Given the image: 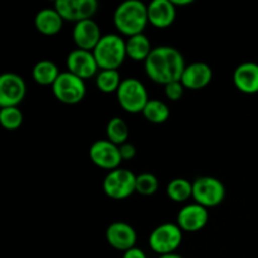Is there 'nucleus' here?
<instances>
[{"label": "nucleus", "mask_w": 258, "mask_h": 258, "mask_svg": "<svg viewBox=\"0 0 258 258\" xmlns=\"http://www.w3.org/2000/svg\"><path fill=\"white\" fill-rule=\"evenodd\" d=\"M144 67L153 82L166 86L181 80L186 64L184 55L176 48L163 45L154 48L148 59L144 62Z\"/></svg>", "instance_id": "nucleus-1"}, {"label": "nucleus", "mask_w": 258, "mask_h": 258, "mask_svg": "<svg viewBox=\"0 0 258 258\" xmlns=\"http://www.w3.org/2000/svg\"><path fill=\"white\" fill-rule=\"evenodd\" d=\"M148 23V5L140 0H127L121 3L113 13V24L116 29L128 38L143 34Z\"/></svg>", "instance_id": "nucleus-2"}, {"label": "nucleus", "mask_w": 258, "mask_h": 258, "mask_svg": "<svg viewBox=\"0 0 258 258\" xmlns=\"http://www.w3.org/2000/svg\"><path fill=\"white\" fill-rule=\"evenodd\" d=\"M92 53L101 71H117L127 57L126 42L118 34H105L102 35Z\"/></svg>", "instance_id": "nucleus-3"}, {"label": "nucleus", "mask_w": 258, "mask_h": 258, "mask_svg": "<svg viewBox=\"0 0 258 258\" xmlns=\"http://www.w3.org/2000/svg\"><path fill=\"white\" fill-rule=\"evenodd\" d=\"M118 105L128 113H143L149 96L144 83L138 78H125L121 82L120 88L116 92Z\"/></svg>", "instance_id": "nucleus-4"}, {"label": "nucleus", "mask_w": 258, "mask_h": 258, "mask_svg": "<svg viewBox=\"0 0 258 258\" xmlns=\"http://www.w3.org/2000/svg\"><path fill=\"white\" fill-rule=\"evenodd\" d=\"M183 242V231L176 223H163L153 229L149 236V246L159 256L175 253Z\"/></svg>", "instance_id": "nucleus-5"}, {"label": "nucleus", "mask_w": 258, "mask_h": 258, "mask_svg": "<svg viewBox=\"0 0 258 258\" xmlns=\"http://www.w3.org/2000/svg\"><path fill=\"white\" fill-rule=\"evenodd\" d=\"M106 196L115 201H122L136 193V175L128 169L118 168L108 171L102 183Z\"/></svg>", "instance_id": "nucleus-6"}, {"label": "nucleus", "mask_w": 258, "mask_h": 258, "mask_svg": "<svg viewBox=\"0 0 258 258\" xmlns=\"http://www.w3.org/2000/svg\"><path fill=\"white\" fill-rule=\"evenodd\" d=\"M52 91L54 97L64 105H77L83 101L86 96V83L85 80L77 77L73 73L62 72L54 85L52 86Z\"/></svg>", "instance_id": "nucleus-7"}, {"label": "nucleus", "mask_w": 258, "mask_h": 258, "mask_svg": "<svg viewBox=\"0 0 258 258\" xmlns=\"http://www.w3.org/2000/svg\"><path fill=\"white\" fill-rule=\"evenodd\" d=\"M226 198V188L219 179L213 176H201L193 181L194 203L208 208L219 206Z\"/></svg>", "instance_id": "nucleus-8"}, {"label": "nucleus", "mask_w": 258, "mask_h": 258, "mask_svg": "<svg viewBox=\"0 0 258 258\" xmlns=\"http://www.w3.org/2000/svg\"><path fill=\"white\" fill-rule=\"evenodd\" d=\"M27 95V85L23 77L13 72L0 76V106L18 107Z\"/></svg>", "instance_id": "nucleus-9"}, {"label": "nucleus", "mask_w": 258, "mask_h": 258, "mask_svg": "<svg viewBox=\"0 0 258 258\" xmlns=\"http://www.w3.org/2000/svg\"><path fill=\"white\" fill-rule=\"evenodd\" d=\"M90 159L96 166L105 170H115L120 168L122 161L120 149L108 140H97L91 145Z\"/></svg>", "instance_id": "nucleus-10"}, {"label": "nucleus", "mask_w": 258, "mask_h": 258, "mask_svg": "<svg viewBox=\"0 0 258 258\" xmlns=\"http://www.w3.org/2000/svg\"><path fill=\"white\" fill-rule=\"evenodd\" d=\"M106 241L112 248L126 252L136 247L138 234L135 228L126 222H113L106 229Z\"/></svg>", "instance_id": "nucleus-11"}, {"label": "nucleus", "mask_w": 258, "mask_h": 258, "mask_svg": "<svg viewBox=\"0 0 258 258\" xmlns=\"http://www.w3.org/2000/svg\"><path fill=\"white\" fill-rule=\"evenodd\" d=\"M209 219L208 209L198 203H189L181 207L176 216V224L183 232H198L207 226Z\"/></svg>", "instance_id": "nucleus-12"}, {"label": "nucleus", "mask_w": 258, "mask_h": 258, "mask_svg": "<svg viewBox=\"0 0 258 258\" xmlns=\"http://www.w3.org/2000/svg\"><path fill=\"white\" fill-rule=\"evenodd\" d=\"M68 72L73 73L82 80H88L98 75V64L92 52L82 49H75L67 55L66 59Z\"/></svg>", "instance_id": "nucleus-13"}, {"label": "nucleus", "mask_w": 258, "mask_h": 258, "mask_svg": "<svg viewBox=\"0 0 258 258\" xmlns=\"http://www.w3.org/2000/svg\"><path fill=\"white\" fill-rule=\"evenodd\" d=\"M102 38L101 28L92 19L76 23L72 30V39L78 49L92 52Z\"/></svg>", "instance_id": "nucleus-14"}, {"label": "nucleus", "mask_w": 258, "mask_h": 258, "mask_svg": "<svg viewBox=\"0 0 258 258\" xmlns=\"http://www.w3.org/2000/svg\"><path fill=\"white\" fill-rule=\"evenodd\" d=\"M213 71L211 66L204 62H194L185 67L180 82L188 90H202L212 82Z\"/></svg>", "instance_id": "nucleus-15"}, {"label": "nucleus", "mask_w": 258, "mask_h": 258, "mask_svg": "<svg viewBox=\"0 0 258 258\" xmlns=\"http://www.w3.org/2000/svg\"><path fill=\"white\" fill-rule=\"evenodd\" d=\"M148 17L153 27L164 29L175 22L176 7L171 0H154L148 5Z\"/></svg>", "instance_id": "nucleus-16"}, {"label": "nucleus", "mask_w": 258, "mask_h": 258, "mask_svg": "<svg viewBox=\"0 0 258 258\" xmlns=\"http://www.w3.org/2000/svg\"><path fill=\"white\" fill-rule=\"evenodd\" d=\"M233 83L238 91L246 95L258 93V63L243 62L234 70Z\"/></svg>", "instance_id": "nucleus-17"}, {"label": "nucleus", "mask_w": 258, "mask_h": 258, "mask_svg": "<svg viewBox=\"0 0 258 258\" xmlns=\"http://www.w3.org/2000/svg\"><path fill=\"white\" fill-rule=\"evenodd\" d=\"M63 23L64 20L54 8H44L39 10L34 19V25L38 32L47 37L57 35L62 30Z\"/></svg>", "instance_id": "nucleus-18"}, {"label": "nucleus", "mask_w": 258, "mask_h": 258, "mask_svg": "<svg viewBox=\"0 0 258 258\" xmlns=\"http://www.w3.org/2000/svg\"><path fill=\"white\" fill-rule=\"evenodd\" d=\"M154 48H151V43L145 34H138L130 37L126 40V53L130 59L135 62H145L149 58Z\"/></svg>", "instance_id": "nucleus-19"}, {"label": "nucleus", "mask_w": 258, "mask_h": 258, "mask_svg": "<svg viewBox=\"0 0 258 258\" xmlns=\"http://www.w3.org/2000/svg\"><path fill=\"white\" fill-rule=\"evenodd\" d=\"M60 73L62 72L58 70L57 64L48 59L39 60L38 63H35L32 71L33 80L35 81V83L40 86H50V87L54 85Z\"/></svg>", "instance_id": "nucleus-20"}, {"label": "nucleus", "mask_w": 258, "mask_h": 258, "mask_svg": "<svg viewBox=\"0 0 258 258\" xmlns=\"http://www.w3.org/2000/svg\"><path fill=\"white\" fill-rule=\"evenodd\" d=\"M166 194L175 203H184L193 198V183L184 178H175L169 181Z\"/></svg>", "instance_id": "nucleus-21"}, {"label": "nucleus", "mask_w": 258, "mask_h": 258, "mask_svg": "<svg viewBox=\"0 0 258 258\" xmlns=\"http://www.w3.org/2000/svg\"><path fill=\"white\" fill-rule=\"evenodd\" d=\"M143 115L149 122L160 125V123L166 122L170 117V110L168 105L160 100H149L146 103L145 108L143 111Z\"/></svg>", "instance_id": "nucleus-22"}, {"label": "nucleus", "mask_w": 258, "mask_h": 258, "mask_svg": "<svg viewBox=\"0 0 258 258\" xmlns=\"http://www.w3.org/2000/svg\"><path fill=\"white\" fill-rule=\"evenodd\" d=\"M106 135H107L108 141L120 146L122 144L127 143L128 136H130V130H128L127 123L122 118L112 117L107 122V126H106Z\"/></svg>", "instance_id": "nucleus-23"}, {"label": "nucleus", "mask_w": 258, "mask_h": 258, "mask_svg": "<svg viewBox=\"0 0 258 258\" xmlns=\"http://www.w3.org/2000/svg\"><path fill=\"white\" fill-rule=\"evenodd\" d=\"M121 76L116 70H103L96 76V86L103 93H116L120 88Z\"/></svg>", "instance_id": "nucleus-24"}, {"label": "nucleus", "mask_w": 258, "mask_h": 258, "mask_svg": "<svg viewBox=\"0 0 258 258\" xmlns=\"http://www.w3.org/2000/svg\"><path fill=\"white\" fill-rule=\"evenodd\" d=\"M54 9L64 22H72L75 24L81 22L78 0H57L54 3Z\"/></svg>", "instance_id": "nucleus-25"}, {"label": "nucleus", "mask_w": 258, "mask_h": 258, "mask_svg": "<svg viewBox=\"0 0 258 258\" xmlns=\"http://www.w3.org/2000/svg\"><path fill=\"white\" fill-rule=\"evenodd\" d=\"M23 113L19 107H2L0 110V123L5 130L14 131L23 123Z\"/></svg>", "instance_id": "nucleus-26"}, {"label": "nucleus", "mask_w": 258, "mask_h": 258, "mask_svg": "<svg viewBox=\"0 0 258 258\" xmlns=\"http://www.w3.org/2000/svg\"><path fill=\"white\" fill-rule=\"evenodd\" d=\"M159 180L154 174L141 173L136 175V193L140 196H153L158 191Z\"/></svg>", "instance_id": "nucleus-27"}, {"label": "nucleus", "mask_w": 258, "mask_h": 258, "mask_svg": "<svg viewBox=\"0 0 258 258\" xmlns=\"http://www.w3.org/2000/svg\"><path fill=\"white\" fill-rule=\"evenodd\" d=\"M164 87H165L166 97L170 101H179L184 96V91H185V87H184L180 81L171 82L169 85L164 86Z\"/></svg>", "instance_id": "nucleus-28"}, {"label": "nucleus", "mask_w": 258, "mask_h": 258, "mask_svg": "<svg viewBox=\"0 0 258 258\" xmlns=\"http://www.w3.org/2000/svg\"><path fill=\"white\" fill-rule=\"evenodd\" d=\"M120 149V155L122 160H131L136 155V148L131 143H125L118 146Z\"/></svg>", "instance_id": "nucleus-29"}, {"label": "nucleus", "mask_w": 258, "mask_h": 258, "mask_svg": "<svg viewBox=\"0 0 258 258\" xmlns=\"http://www.w3.org/2000/svg\"><path fill=\"white\" fill-rule=\"evenodd\" d=\"M122 258H148V257H146L145 252H144L143 249L138 248V247H134V248L123 252Z\"/></svg>", "instance_id": "nucleus-30"}, {"label": "nucleus", "mask_w": 258, "mask_h": 258, "mask_svg": "<svg viewBox=\"0 0 258 258\" xmlns=\"http://www.w3.org/2000/svg\"><path fill=\"white\" fill-rule=\"evenodd\" d=\"M175 7H186V5H190L193 3V0H171Z\"/></svg>", "instance_id": "nucleus-31"}, {"label": "nucleus", "mask_w": 258, "mask_h": 258, "mask_svg": "<svg viewBox=\"0 0 258 258\" xmlns=\"http://www.w3.org/2000/svg\"><path fill=\"white\" fill-rule=\"evenodd\" d=\"M158 258H184V257H181L180 254L173 253V254H166V256H159Z\"/></svg>", "instance_id": "nucleus-32"}]
</instances>
